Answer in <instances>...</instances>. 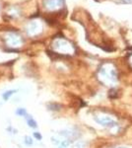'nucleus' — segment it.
Wrapping results in <instances>:
<instances>
[{
    "label": "nucleus",
    "mask_w": 132,
    "mask_h": 148,
    "mask_svg": "<svg viewBox=\"0 0 132 148\" xmlns=\"http://www.w3.org/2000/svg\"><path fill=\"white\" fill-rule=\"evenodd\" d=\"M43 6L46 11L50 13L60 12L65 8V1L64 0H44Z\"/></svg>",
    "instance_id": "f257e3e1"
},
{
    "label": "nucleus",
    "mask_w": 132,
    "mask_h": 148,
    "mask_svg": "<svg viewBox=\"0 0 132 148\" xmlns=\"http://www.w3.org/2000/svg\"><path fill=\"white\" fill-rule=\"evenodd\" d=\"M40 29V24L38 23V21H31L27 27H26V31L28 32L29 35H35L37 34L38 31Z\"/></svg>",
    "instance_id": "f03ea898"
},
{
    "label": "nucleus",
    "mask_w": 132,
    "mask_h": 148,
    "mask_svg": "<svg viewBox=\"0 0 132 148\" xmlns=\"http://www.w3.org/2000/svg\"><path fill=\"white\" fill-rule=\"evenodd\" d=\"M6 40L11 44V45H16V44L22 43V38H21V36L16 32L9 33L8 36L6 37ZM11 46H14V45H11Z\"/></svg>",
    "instance_id": "7ed1b4c3"
},
{
    "label": "nucleus",
    "mask_w": 132,
    "mask_h": 148,
    "mask_svg": "<svg viewBox=\"0 0 132 148\" xmlns=\"http://www.w3.org/2000/svg\"><path fill=\"white\" fill-rule=\"evenodd\" d=\"M21 11L18 7H15V6H12V7H9L8 8V11H7V15L10 17V18H16V17H19L21 15Z\"/></svg>",
    "instance_id": "20e7f679"
},
{
    "label": "nucleus",
    "mask_w": 132,
    "mask_h": 148,
    "mask_svg": "<svg viewBox=\"0 0 132 148\" xmlns=\"http://www.w3.org/2000/svg\"><path fill=\"white\" fill-rule=\"evenodd\" d=\"M14 92H15V91H8V92H6V94H4V95H3V98H4L5 100H7V99H8V97L10 96V95H12Z\"/></svg>",
    "instance_id": "39448f33"
},
{
    "label": "nucleus",
    "mask_w": 132,
    "mask_h": 148,
    "mask_svg": "<svg viewBox=\"0 0 132 148\" xmlns=\"http://www.w3.org/2000/svg\"><path fill=\"white\" fill-rule=\"evenodd\" d=\"M29 124H30L31 127H37V123H36V122H34L33 120H30V121H29Z\"/></svg>",
    "instance_id": "423d86ee"
},
{
    "label": "nucleus",
    "mask_w": 132,
    "mask_h": 148,
    "mask_svg": "<svg viewBox=\"0 0 132 148\" xmlns=\"http://www.w3.org/2000/svg\"><path fill=\"white\" fill-rule=\"evenodd\" d=\"M123 2H125V3H130V2H132V0H122Z\"/></svg>",
    "instance_id": "0eeeda50"
},
{
    "label": "nucleus",
    "mask_w": 132,
    "mask_h": 148,
    "mask_svg": "<svg viewBox=\"0 0 132 148\" xmlns=\"http://www.w3.org/2000/svg\"><path fill=\"white\" fill-rule=\"evenodd\" d=\"M130 63H131V65H132V56H131V59H130Z\"/></svg>",
    "instance_id": "6e6552de"
}]
</instances>
